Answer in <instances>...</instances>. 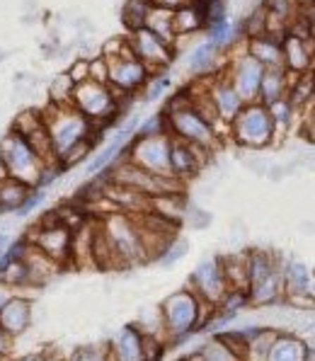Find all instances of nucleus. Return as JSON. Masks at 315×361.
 I'll return each instance as SVG.
<instances>
[{
  "instance_id": "3c124183",
  "label": "nucleus",
  "mask_w": 315,
  "mask_h": 361,
  "mask_svg": "<svg viewBox=\"0 0 315 361\" xmlns=\"http://www.w3.org/2000/svg\"><path fill=\"white\" fill-rule=\"evenodd\" d=\"M44 361H68V359H63L61 354H44Z\"/></svg>"
},
{
  "instance_id": "603ef678",
  "label": "nucleus",
  "mask_w": 315,
  "mask_h": 361,
  "mask_svg": "<svg viewBox=\"0 0 315 361\" xmlns=\"http://www.w3.org/2000/svg\"><path fill=\"white\" fill-rule=\"evenodd\" d=\"M294 3H296V5H311L313 0H294Z\"/></svg>"
},
{
  "instance_id": "8fccbe9b",
  "label": "nucleus",
  "mask_w": 315,
  "mask_h": 361,
  "mask_svg": "<svg viewBox=\"0 0 315 361\" xmlns=\"http://www.w3.org/2000/svg\"><path fill=\"white\" fill-rule=\"evenodd\" d=\"M8 245H10V238H8V235H5V233H3V235H0V255H3L5 250H8Z\"/></svg>"
},
{
  "instance_id": "b1692460",
  "label": "nucleus",
  "mask_w": 315,
  "mask_h": 361,
  "mask_svg": "<svg viewBox=\"0 0 315 361\" xmlns=\"http://www.w3.org/2000/svg\"><path fill=\"white\" fill-rule=\"evenodd\" d=\"M313 359L311 347H306V342L298 340V337L279 335L269 352L267 361H308Z\"/></svg>"
},
{
  "instance_id": "f3484780",
  "label": "nucleus",
  "mask_w": 315,
  "mask_h": 361,
  "mask_svg": "<svg viewBox=\"0 0 315 361\" xmlns=\"http://www.w3.org/2000/svg\"><path fill=\"white\" fill-rule=\"evenodd\" d=\"M284 71L294 75H306L313 71V39H298L286 35L281 42Z\"/></svg>"
},
{
  "instance_id": "de8ad7c7",
  "label": "nucleus",
  "mask_w": 315,
  "mask_h": 361,
  "mask_svg": "<svg viewBox=\"0 0 315 361\" xmlns=\"http://www.w3.org/2000/svg\"><path fill=\"white\" fill-rule=\"evenodd\" d=\"M102 361H119L117 354H114V349L109 347V344H104L102 347Z\"/></svg>"
},
{
  "instance_id": "a18cd8bd",
  "label": "nucleus",
  "mask_w": 315,
  "mask_h": 361,
  "mask_svg": "<svg viewBox=\"0 0 315 361\" xmlns=\"http://www.w3.org/2000/svg\"><path fill=\"white\" fill-rule=\"evenodd\" d=\"M185 3L187 0H151L153 8H163V10H178Z\"/></svg>"
},
{
  "instance_id": "864d4df0",
  "label": "nucleus",
  "mask_w": 315,
  "mask_h": 361,
  "mask_svg": "<svg viewBox=\"0 0 315 361\" xmlns=\"http://www.w3.org/2000/svg\"><path fill=\"white\" fill-rule=\"evenodd\" d=\"M0 361H10V357H3V359H0Z\"/></svg>"
},
{
  "instance_id": "bb28decb",
  "label": "nucleus",
  "mask_w": 315,
  "mask_h": 361,
  "mask_svg": "<svg viewBox=\"0 0 315 361\" xmlns=\"http://www.w3.org/2000/svg\"><path fill=\"white\" fill-rule=\"evenodd\" d=\"M35 187L25 185L20 180H13V177H3L0 180V214L3 211H18L20 204L30 197V192Z\"/></svg>"
},
{
  "instance_id": "49530a36",
  "label": "nucleus",
  "mask_w": 315,
  "mask_h": 361,
  "mask_svg": "<svg viewBox=\"0 0 315 361\" xmlns=\"http://www.w3.org/2000/svg\"><path fill=\"white\" fill-rule=\"evenodd\" d=\"M10 296H13V288L5 284V281H0V308H3L5 301H8Z\"/></svg>"
},
{
  "instance_id": "f8f14e48",
  "label": "nucleus",
  "mask_w": 315,
  "mask_h": 361,
  "mask_svg": "<svg viewBox=\"0 0 315 361\" xmlns=\"http://www.w3.org/2000/svg\"><path fill=\"white\" fill-rule=\"evenodd\" d=\"M30 245L42 250L47 257H51L54 262L63 267L70 262V240H73V231L66 228L63 224L56 226H35V231L30 233V238H25Z\"/></svg>"
},
{
  "instance_id": "9b49d317",
  "label": "nucleus",
  "mask_w": 315,
  "mask_h": 361,
  "mask_svg": "<svg viewBox=\"0 0 315 361\" xmlns=\"http://www.w3.org/2000/svg\"><path fill=\"white\" fill-rule=\"evenodd\" d=\"M264 68L257 63L255 59H250L245 51L237 59L230 61L228 71H223V75L228 78V82L233 85V90L240 95V99L245 104L257 102V92H259V80H262Z\"/></svg>"
},
{
  "instance_id": "c9c22d12",
  "label": "nucleus",
  "mask_w": 315,
  "mask_h": 361,
  "mask_svg": "<svg viewBox=\"0 0 315 361\" xmlns=\"http://www.w3.org/2000/svg\"><path fill=\"white\" fill-rule=\"evenodd\" d=\"M165 354V340L141 332V361H160Z\"/></svg>"
},
{
  "instance_id": "4be33fe9",
  "label": "nucleus",
  "mask_w": 315,
  "mask_h": 361,
  "mask_svg": "<svg viewBox=\"0 0 315 361\" xmlns=\"http://www.w3.org/2000/svg\"><path fill=\"white\" fill-rule=\"evenodd\" d=\"M218 264L228 291H247V284H250V276H247V252L218 257Z\"/></svg>"
},
{
  "instance_id": "6ab92c4d",
  "label": "nucleus",
  "mask_w": 315,
  "mask_h": 361,
  "mask_svg": "<svg viewBox=\"0 0 315 361\" xmlns=\"http://www.w3.org/2000/svg\"><path fill=\"white\" fill-rule=\"evenodd\" d=\"M245 54L250 59H255L262 68H284V56H281V44L274 42L272 37H252L247 39Z\"/></svg>"
},
{
  "instance_id": "ddd939ff",
  "label": "nucleus",
  "mask_w": 315,
  "mask_h": 361,
  "mask_svg": "<svg viewBox=\"0 0 315 361\" xmlns=\"http://www.w3.org/2000/svg\"><path fill=\"white\" fill-rule=\"evenodd\" d=\"M209 155L211 151H206V148L192 146L182 138L170 136V175L182 182L190 180L209 163Z\"/></svg>"
},
{
  "instance_id": "1a4fd4ad",
  "label": "nucleus",
  "mask_w": 315,
  "mask_h": 361,
  "mask_svg": "<svg viewBox=\"0 0 315 361\" xmlns=\"http://www.w3.org/2000/svg\"><path fill=\"white\" fill-rule=\"evenodd\" d=\"M124 158L138 165L141 170L151 175L168 177L170 175V133L146 138H131L129 146L124 148Z\"/></svg>"
},
{
  "instance_id": "09e8293b",
  "label": "nucleus",
  "mask_w": 315,
  "mask_h": 361,
  "mask_svg": "<svg viewBox=\"0 0 315 361\" xmlns=\"http://www.w3.org/2000/svg\"><path fill=\"white\" fill-rule=\"evenodd\" d=\"M10 361H44V354H27V357H18V359L10 357Z\"/></svg>"
},
{
  "instance_id": "39448f33",
  "label": "nucleus",
  "mask_w": 315,
  "mask_h": 361,
  "mask_svg": "<svg viewBox=\"0 0 315 361\" xmlns=\"http://www.w3.org/2000/svg\"><path fill=\"white\" fill-rule=\"evenodd\" d=\"M70 104H73L85 119L92 121V126H102V121L112 119L117 124V112H119V99L109 90V85L95 80H85L80 85H73L70 90Z\"/></svg>"
},
{
  "instance_id": "4c0bfd02",
  "label": "nucleus",
  "mask_w": 315,
  "mask_h": 361,
  "mask_svg": "<svg viewBox=\"0 0 315 361\" xmlns=\"http://www.w3.org/2000/svg\"><path fill=\"white\" fill-rule=\"evenodd\" d=\"M44 124V116L42 112H35V109H25L22 114L15 116V124H13V131H18L20 136H30L37 126Z\"/></svg>"
},
{
  "instance_id": "c756f323",
  "label": "nucleus",
  "mask_w": 315,
  "mask_h": 361,
  "mask_svg": "<svg viewBox=\"0 0 315 361\" xmlns=\"http://www.w3.org/2000/svg\"><path fill=\"white\" fill-rule=\"evenodd\" d=\"M276 337H279V332H276V330H267V327H262V330H259L257 335L247 342L245 361H267L269 352H272V347L276 342Z\"/></svg>"
},
{
  "instance_id": "c85d7f7f",
  "label": "nucleus",
  "mask_w": 315,
  "mask_h": 361,
  "mask_svg": "<svg viewBox=\"0 0 315 361\" xmlns=\"http://www.w3.org/2000/svg\"><path fill=\"white\" fill-rule=\"evenodd\" d=\"M151 8H153L151 0H126L124 10H121V22H124V27L129 30V35L131 32L143 30Z\"/></svg>"
},
{
  "instance_id": "2eb2a0df",
  "label": "nucleus",
  "mask_w": 315,
  "mask_h": 361,
  "mask_svg": "<svg viewBox=\"0 0 315 361\" xmlns=\"http://www.w3.org/2000/svg\"><path fill=\"white\" fill-rule=\"evenodd\" d=\"M281 279H284V298L301 308L313 305V274L303 262H289L281 267Z\"/></svg>"
},
{
  "instance_id": "37998d69",
  "label": "nucleus",
  "mask_w": 315,
  "mask_h": 361,
  "mask_svg": "<svg viewBox=\"0 0 315 361\" xmlns=\"http://www.w3.org/2000/svg\"><path fill=\"white\" fill-rule=\"evenodd\" d=\"M187 250H190V245H187L185 240H175L173 245L168 247V252H165V255H163V257H160V259H165V264H168V262L173 264V262H178V259L182 257V255L187 252Z\"/></svg>"
},
{
  "instance_id": "79ce46f5",
  "label": "nucleus",
  "mask_w": 315,
  "mask_h": 361,
  "mask_svg": "<svg viewBox=\"0 0 315 361\" xmlns=\"http://www.w3.org/2000/svg\"><path fill=\"white\" fill-rule=\"evenodd\" d=\"M66 75L70 78L73 85H80V82L90 80V66H87V61H78V63H73V68H70Z\"/></svg>"
},
{
  "instance_id": "58836bf2",
  "label": "nucleus",
  "mask_w": 315,
  "mask_h": 361,
  "mask_svg": "<svg viewBox=\"0 0 315 361\" xmlns=\"http://www.w3.org/2000/svg\"><path fill=\"white\" fill-rule=\"evenodd\" d=\"M42 202H44V190H42V187H35V190L30 192V197H27L25 202L20 204L18 214H20V216H27V214H32V211H35L37 207H39Z\"/></svg>"
},
{
  "instance_id": "f03ea898",
  "label": "nucleus",
  "mask_w": 315,
  "mask_h": 361,
  "mask_svg": "<svg viewBox=\"0 0 315 361\" xmlns=\"http://www.w3.org/2000/svg\"><path fill=\"white\" fill-rule=\"evenodd\" d=\"M0 168H3L5 177H13L30 187H42L44 170L49 165L35 153V148L25 136L10 129L8 136L0 141Z\"/></svg>"
},
{
  "instance_id": "0eeeda50",
  "label": "nucleus",
  "mask_w": 315,
  "mask_h": 361,
  "mask_svg": "<svg viewBox=\"0 0 315 361\" xmlns=\"http://www.w3.org/2000/svg\"><path fill=\"white\" fill-rule=\"evenodd\" d=\"M107 61V85L109 90L119 97L134 95V92L141 90L143 85L148 82V73L146 66L138 61L129 49V42H126V49L119 54H112V56H102Z\"/></svg>"
},
{
  "instance_id": "ea45409f",
  "label": "nucleus",
  "mask_w": 315,
  "mask_h": 361,
  "mask_svg": "<svg viewBox=\"0 0 315 361\" xmlns=\"http://www.w3.org/2000/svg\"><path fill=\"white\" fill-rule=\"evenodd\" d=\"M68 361H102V347H78Z\"/></svg>"
},
{
  "instance_id": "393cba45",
  "label": "nucleus",
  "mask_w": 315,
  "mask_h": 361,
  "mask_svg": "<svg viewBox=\"0 0 315 361\" xmlns=\"http://www.w3.org/2000/svg\"><path fill=\"white\" fill-rule=\"evenodd\" d=\"M204 27V13H202V5L197 3H185L182 8L173 10V30L175 35L187 37V35H194Z\"/></svg>"
},
{
  "instance_id": "7ed1b4c3",
  "label": "nucleus",
  "mask_w": 315,
  "mask_h": 361,
  "mask_svg": "<svg viewBox=\"0 0 315 361\" xmlns=\"http://www.w3.org/2000/svg\"><path fill=\"white\" fill-rule=\"evenodd\" d=\"M160 323L165 340L182 342L199 330V298L190 288H180L160 303Z\"/></svg>"
},
{
  "instance_id": "2f4dec72",
  "label": "nucleus",
  "mask_w": 315,
  "mask_h": 361,
  "mask_svg": "<svg viewBox=\"0 0 315 361\" xmlns=\"http://www.w3.org/2000/svg\"><path fill=\"white\" fill-rule=\"evenodd\" d=\"M187 361H242V359H237L235 354L230 352V349L226 347V344L221 342L216 335H214L211 340H209L202 349H199L194 357L187 359Z\"/></svg>"
},
{
  "instance_id": "20e7f679",
  "label": "nucleus",
  "mask_w": 315,
  "mask_h": 361,
  "mask_svg": "<svg viewBox=\"0 0 315 361\" xmlns=\"http://www.w3.org/2000/svg\"><path fill=\"white\" fill-rule=\"evenodd\" d=\"M228 136L242 148H264L274 143L276 129L267 107L259 102L242 104L240 112L228 124Z\"/></svg>"
},
{
  "instance_id": "f257e3e1",
  "label": "nucleus",
  "mask_w": 315,
  "mask_h": 361,
  "mask_svg": "<svg viewBox=\"0 0 315 361\" xmlns=\"http://www.w3.org/2000/svg\"><path fill=\"white\" fill-rule=\"evenodd\" d=\"M42 116H44V126H47V131H49V138H51L56 163L61 155L68 151V148H73L75 143L85 141V138H95L97 141L92 121L85 119L70 102H66V104L54 102L49 109H44Z\"/></svg>"
},
{
  "instance_id": "c03bdc74",
  "label": "nucleus",
  "mask_w": 315,
  "mask_h": 361,
  "mask_svg": "<svg viewBox=\"0 0 315 361\" xmlns=\"http://www.w3.org/2000/svg\"><path fill=\"white\" fill-rule=\"evenodd\" d=\"M10 352H13V337H10L3 327H0V359L10 357Z\"/></svg>"
},
{
  "instance_id": "dca6fc26",
  "label": "nucleus",
  "mask_w": 315,
  "mask_h": 361,
  "mask_svg": "<svg viewBox=\"0 0 315 361\" xmlns=\"http://www.w3.org/2000/svg\"><path fill=\"white\" fill-rule=\"evenodd\" d=\"M209 97H211L214 109H216L218 119L223 121V124H230L233 116L240 112V107L245 104L240 99V95L233 90V85L228 82V78L223 75V71H221L218 75L209 78Z\"/></svg>"
},
{
  "instance_id": "cd10ccee",
  "label": "nucleus",
  "mask_w": 315,
  "mask_h": 361,
  "mask_svg": "<svg viewBox=\"0 0 315 361\" xmlns=\"http://www.w3.org/2000/svg\"><path fill=\"white\" fill-rule=\"evenodd\" d=\"M216 59H218V49L209 42H202L190 51V56H187V66H190L192 73L209 75V71L216 66Z\"/></svg>"
},
{
  "instance_id": "423d86ee",
  "label": "nucleus",
  "mask_w": 315,
  "mask_h": 361,
  "mask_svg": "<svg viewBox=\"0 0 315 361\" xmlns=\"http://www.w3.org/2000/svg\"><path fill=\"white\" fill-rule=\"evenodd\" d=\"M165 119H168V133L175 138H182V141L192 143V146L199 148H211L218 146V133L214 131V126H209L206 121L199 116L194 109H192V102L185 104V107H165Z\"/></svg>"
},
{
  "instance_id": "72a5a7b5",
  "label": "nucleus",
  "mask_w": 315,
  "mask_h": 361,
  "mask_svg": "<svg viewBox=\"0 0 315 361\" xmlns=\"http://www.w3.org/2000/svg\"><path fill=\"white\" fill-rule=\"evenodd\" d=\"M143 99L146 102H158V99H163V95H168L170 90H173V78L168 73H156L148 78V82L143 85Z\"/></svg>"
},
{
  "instance_id": "a19ab883",
  "label": "nucleus",
  "mask_w": 315,
  "mask_h": 361,
  "mask_svg": "<svg viewBox=\"0 0 315 361\" xmlns=\"http://www.w3.org/2000/svg\"><path fill=\"white\" fill-rule=\"evenodd\" d=\"M87 66H90V80L107 85V61L102 56H97L95 61H87Z\"/></svg>"
},
{
  "instance_id": "9d476101",
  "label": "nucleus",
  "mask_w": 315,
  "mask_h": 361,
  "mask_svg": "<svg viewBox=\"0 0 315 361\" xmlns=\"http://www.w3.org/2000/svg\"><path fill=\"white\" fill-rule=\"evenodd\" d=\"M129 42V49L131 54L141 61L143 66L148 68V73L156 75V73H163L170 63H173V56H175V47L170 44L160 42L158 37H153L148 30H138V32H131L126 37Z\"/></svg>"
},
{
  "instance_id": "412c9836",
  "label": "nucleus",
  "mask_w": 315,
  "mask_h": 361,
  "mask_svg": "<svg viewBox=\"0 0 315 361\" xmlns=\"http://www.w3.org/2000/svg\"><path fill=\"white\" fill-rule=\"evenodd\" d=\"M289 92V80H286V71L284 68H264L262 80H259V92H257V102L269 107V104L279 102L286 97Z\"/></svg>"
},
{
  "instance_id": "f704fd0d",
  "label": "nucleus",
  "mask_w": 315,
  "mask_h": 361,
  "mask_svg": "<svg viewBox=\"0 0 315 361\" xmlns=\"http://www.w3.org/2000/svg\"><path fill=\"white\" fill-rule=\"evenodd\" d=\"M267 112H269V116H272V121H274L276 136H279V133H284V131H289L291 119H294V107L289 104V99L284 97V99H279V102L269 104Z\"/></svg>"
},
{
  "instance_id": "aec40b11",
  "label": "nucleus",
  "mask_w": 315,
  "mask_h": 361,
  "mask_svg": "<svg viewBox=\"0 0 315 361\" xmlns=\"http://www.w3.org/2000/svg\"><path fill=\"white\" fill-rule=\"evenodd\" d=\"M25 267H27V279H30L32 286H44L49 279H54V274L61 269L58 262H54L51 257H47V255L42 252V250H37L35 245H30L25 255Z\"/></svg>"
},
{
  "instance_id": "473e14b6",
  "label": "nucleus",
  "mask_w": 315,
  "mask_h": 361,
  "mask_svg": "<svg viewBox=\"0 0 315 361\" xmlns=\"http://www.w3.org/2000/svg\"><path fill=\"white\" fill-rule=\"evenodd\" d=\"M97 148V141L95 138H85V141L75 143L73 148H68L63 155L58 158V168L61 170H68V168H75L78 163H85L87 155H90L92 151Z\"/></svg>"
},
{
  "instance_id": "5701e85b",
  "label": "nucleus",
  "mask_w": 315,
  "mask_h": 361,
  "mask_svg": "<svg viewBox=\"0 0 315 361\" xmlns=\"http://www.w3.org/2000/svg\"><path fill=\"white\" fill-rule=\"evenodd\" d=\"M109 347L114 349L119 361H141V330L136 325H124Z\"/></svg>"
},
{
  "instance_id": "a211bd4d",
  "label": "nucleus",
  "mask_w": 315,
  "mask_h": 361,
  "mask_svg": "<svg viewBox=\"0 0 315 361\" xmlns=\"http://www.w3.org/2000/svg\"><path fill=\"white\" fill-rule=\"evenodd\" d=\"M30 325H32V301L13 293V296L5 301L3 308H0V327L15 340V337H20Z\"/></svg>"
},
{
  "instance_id": "6e6552de",
  "label": "nucleus",
  "mask_w": 315,
  "mask_h": 361,
  "mask_svg": "<svg viewBox=\"0 0 315 361\" xmlns=\"http://www.w3.org/2000/svg\"><path fill=\"white\" fill-rule=\"evenodd\" d=\"M99 228L107 235V240L112 243V247L117 250V255L124 259L126 267L143 262V247L141 238H138V228L129 214H109L104 219H99Z\"/></svg>"
},
{
  "instance_id": "a878e982",
  "label": "nucleus",
  "mask_w": 315,
  "mask_h": 361,
  "mask_svg": "<svg viewBox=\"0 0 315 361\" xmlns=\"http://www.w3.org/2000/svg\"><path fill=\"white\" fill-rule=\"evenodd\" d=\"M143 30H148L153 37H158L160 42L170 44V47H175V44H178V35H175V30H173V10L151 8Z\"/></svg>"
},
{
  "instance_id": "4468645a",
  "label": "nucleus",
  "mask_w": 315,
  "mask_h": 361,
  "mask_svg": "<svg viewBox=\"0 0 315 361\" xmlns=\"http://www.w3.org/2000/svg\"><path fill=\"white\" fill-rule=\"evenodd\" d=\"M187 288H190L192 293H197L199 298H204V301L218 305L221 298L228 291V286H226V281H223V274H221L218 259H204L194 269V274L190 276V286Z\"/></svg>"
},
{
  "instance_id": "e433bc0d",
  "label": "nucleus",
  "mask_w": 315,
  "mask_h": 361,
  "mask_svg": "<svg viewBox=\"0 0 315 361\" xmlns=\"http://www.w3.org/2000/svg\"><path fill=\"white\" fill-rule=\"evenodd\" d=\"M160 133H168V119L165 114H153L148 119L138 121V129H136V138H146V136H160Z\"/></svg>"
},
{
  "instance_id": "7c9ffc66",
  "label": "nucleus",
  "mask_w": 315,
  "mask_h": 361,
  "mask_svg": "<svg viewBox=\"0 0 315 361\" xmlns=\"http://www.w3.org/2000/svg\"><path fill=\"white\" fill-rule=\"evenodd\" d=\"M206 35H209L206 42L214 44L218 51H223V49L233 47L235 37L240 35V27H235L233 22H230V18H228V20H223V22H216V25L206 27Z\"/></svg>"
}]
</instances>
